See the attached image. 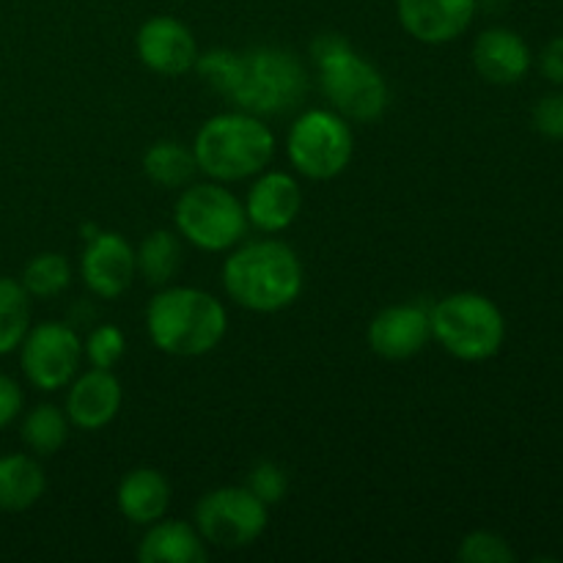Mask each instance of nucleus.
<instances>
[{
    "label": "nucleus",
    "mask_w": 563,
    "mask_h": 563,
    "mask_svg": "<svg viewBox=\"0 0 563 563\" xmlns=\"http://www.w3.org/2000/svg\"><path fill=\"white\" fill-rule=\"evenodd\" d=\"M306 273L295 247L264 236L240 242L223 262V289L240 308L278 313L300 297Z\"/></svg>",
    "instance_id": "nucleus-1"
},
{
    "label": "nucleus",
    "mask_w": 563,
    "mask_h": 563,
    "mask_svg": "<svg viewBox=\"0 0 563 563\" xmlns=\"http://www.w3.org/2000/svg\"><path fill=\"white\" fill-rule=\"evenodd\" d=\"M225 330L223 302L196 286H163L146 308L148 341L165 355H209L225 339Z\"/></svg>",
    "instance_id": "nucleus-2"
},
{
    "label": "nucleus",
    "mask_w": 563,
    "mask_h": 563,
    "mask_svg": "<svg viewBox=\"0 0 563 563\" xmlns=\"http://www.w3.org/2000/svg\"><path fill=\"white\" fill-rule=\"evenodd\" d=\"M311 58L317 64L319 88L335 113L357 124L383 119L390 104L388 82L383 71L363 58L341 33H322L313 38Z\"/></svg>",
    "instance_id": "nucleus-3"
},
{
    "label": "nucleus",
    "mask_w": 563,
    "mask_h": 563,
    "mask_svg": "<svg viewBox=\"0 0 563 563\" xmlns=\"http://www.w3.org/2000/svg\"><path fill=\"white\" fill-rule=\"evenodd\" d=\"M198 174L212 181H242L267 170L275 157V135L264 119L231 110L201 124L192 141Z\"/></svg>",
    "instance_id": "nucleus-4"
},
{
    "label": "nucleus",
    "mask_w": 563,
    "mask_h": 563,
    "mask_svg": "<svg viewBox=\"0 0 563 563\" xmlns=\"http://www.w3.org/2000/svg\"><path fill=\"white\" fill-rule=\"evenodd\" d=\"M308 93V71L300 55L286 47H251L236 53V75L225 99L236 110L273 119L300 108Z\"/></svg>",
    "instance_id": "nucleus-5"
},
{
    "label": "nucleus",
    "mask_w": 563,
    "mask_h": 563,
    "mask_svg": "<svg viewBox=\"0 0 563 563\" xmlns=\"http://www.w3.org/2000/svg\"><path fill=\"white\" fill-rule=\"evenodd\" d=\"M432 339L465 363L489 361L506 341L504 311L478 291H456L429 308Z\"/></svg>",
    "instance_id": "nucleus-6"
},
{
    "label": "nucleus",
    "mask_w": 563,
    "mask_h": 563,
    "mask_svg": "<svg viewBox=\"0 0 563 563\" xmlns=\"http://www.w3.org/2000/svg\"><path fill=\"white\" fill-rule=\"evenodd\" d=\"M176 231L203 253H229L245 242L247 214L245 203L223 181H192L181 190L174 209Z\"/></svg>",
    "instance_id": "nucleus-7"
},
{
    "label": "nucleus",
    "mask_w": 563,
    "mask_h": 563,
    "mask_svg": "<svg viewBox=\"0 0 563 563\" xmlns=\"http://www.w3.org/2000/svg\"><path fill=\"white\" fill-rule=\"evenodd\" d=\"M355 154L352 124L333 108L306 110L286 135V157L291 168L311 181H330L344 174Z\"/></svg>",
    "instance_id": "nucleus-8"
},
{
    "label": "nucleus",
    "mask_w": 563,
    "mask_h": 563,
    "mask_svg": "<svg viewBox=\"0 0 563 563\" xmlns=\"http://www.w3.org/2000/svg\"><path fill=\"white\" fill-rule=\"evenodd\" d=\"M269 522V506L247 487H218L203 495L196 506V522L201 539L220 550L251 548L262 539Z\"/></svg>",
    "instance_id": "nucleus-9"
},
{
    "label": "nucleus",
    "mask_w": 563,
    "mask_h": 563,
    "mask_svg": "<svg viewBox=\"0 0 563 563\" xmlns=\"http://www.w3.org/2000/svg\"><path fill=\"white\" fill-rule=\"evenodd\" d=\"M82 341L75 328L64 322H38L25 333L20 344V366L33 388L53 394L69 388L80 374Z\"/></svg>",
    "instance_id": "nucleus-10"
},
{
    "label": "nucleus",
    "mask_w": 563,
    "mask_h": 563,
    "mask_svg": "<svg viewBox=\"0 0 563 563\" xmlns=\"http://www.w3.org/2000/svg\"><path fill=\"white\" fill-rule=\"evenodd\" d=\"M80 275L91 295L99 300H115L137 275L135 247L119 231H97L82 247Z\"/></svg>",
    "instance_id": "nucleus-11"
},
{
    "label": "nucleus",
    "mask_w": 563,
    "mask_h": 563,
    "mask_svg": "<svg viewBox=\"0 0 563 563\" xmlns=\"http://www.w3.org/2000/svg\"><path fill=\"white\" fill-rule=\"evenodd\" d=\"M137 58L146 69L165 77H181L196 69L198 44L190 27L168 14L152 16L137 27Z\"/></svg>",
    "instance_id": "nucleus-12"
},
{
    "label": "nucleus",
    "mask_w": 563,
    "mask_h": 563,
    "mask_svg": "<svg viewBox=\"0 0 563 563\" xmlns=\"http://www.w3.org/2000/svg\"><path fill=\"white\" fill-rule=\"evenodd\" d=\"M368 346L383 361H410L432 341L429 308L418 302L388 306L368 324Z\"/></svg>",
    "instance_id": "nucleus-13"
},
{
    "label": "nucleus",
    "mask_w": 563,
    "mask_h": 563,
    "mask_svg": "<svg viewBox=\"0 0 563 563\" xmlns=\"http://www.w3.org/2000/svg\"><path fill=\"white\" fill-rule=\"evenodd\" d=\"M247 223L262 234H280L302 212V187L297 176L286 170H262L247 190Z\"/></svg>",
    "instance_id": "nucleus-14"
},
{
    "label": "nucleus",
    "mask_w": 563,
    "mask_h": 563,
    "mask_svg": "<svg viewBox=\"0 0 563 563\" xmlns=\"http://www.w3.org/2000/svg\"><path fill=\"white\" fill-rule=\"evenodd\" d=\"M121 401H124V390H121L113 368L91 366L69 383L64 410L71 427L82 429V432H99L115 421Z\"/></svg>",
    "instance_id": "nucleus-15"
},
{
    "label": "nucleus",
    "mask_w": 563,
    "mask_h": 563,
    "mask_svg": "<svg viewBox=\"0 0 563 563\" xmlns=\"http://www.w3.org/2000/svg\"><path fill=\"white\" fill-rule=\"evenodd\" d=\"M396 11L416 42L449 44L473 25L478 0H399Z\"/></svg>",
    "instance_id": "nucleus-16"
},
{
    "label": "nucleus",
    "mask_w": 563,
    "mask_h": 563,
    "mask_svg": "<svg viewBox=\"0 0 563 563\" xmlns=\"http://www.w3.org/2000/svg\"><path fill=\"white\" fill-rule=\"evenodd\" d=\"M531 47L509 27H487L473 42V66L493 86H515L531 69Z\"/></svg>",
    "instance_id": "nucleus-17"
},
{
    "label": "nucleus",
    "mask_w": 563,
    "mask_h": 563,
    "mask_svg": "<svg viewBox=\"0 0 563 563\" xmlns=\"http://www.w3.org/2000/svg\"><path fill=\"white\" fill-rule=\"evenodd\" d=\"M170 498H174V489L168 478L154 467H135L121 478L115 489V506L121 517L143 528L168 515Z\"/></svg>",
    "instance_id": "nucleus-18"
},
{
    "label": "nucleus",
    "mask_w": 563,
    "mask_h": 563,
    "mask_svg": "<svg viewBox=\"0 0 563 563\" xmlns=\"http://www.w3.org/2000/svg\"><path fill=\"white\" fill-rule=\"evenodd\" d=\"M209 559L207 542L198 528L185 520H157L146 526L141 544H137V561L143 563H203Z\"/></svg>",
    "instance_id": "nucleus-19"
},
{
    "label": "nucleus",
    "mask_w": 563,
    "mask_h": 563,
    "mask_svg": "<svg viewBox=\"0 0 563 563\" xmlns=\"http://www.w3.org/2000/svg\"><path fill=\"white\" fill-rule=\"evenodd\" d=\"M47 476L36 456L3 454L0 456V511H25L42 500Z\"/></svg>",
    "instance_id": "nucleus-20"
},
{
    "label": "nucleus",
    "mask_w": 563,
    "mask_h": 563,
    "mask_svg": "<svg viewBox=\"0 0 563 563\" xmlns=\"http://www.w3.org/2000/svg\"><path fill=\"white\" fill-rule=\"evenodd\" d=\"M143 174L165 190H185L198 174L196 154L179 141H157L143 154Z\"/></svg>",
    "instance_id": "nucleus-21"
},
{
    "label": "nucleus",
    "mask_w": 563,
    "mask_h": 563,
    "mask_svg": "<svg viewBox=\"0 0 563 563\" xmlns=\"http://www.w3.org/2000/svg\"><path fill=\"white\" fill-rule=\"evenodd\" d=\"M137 275L146 280L148 286H170V280L179 275L181 267V242L174 231L157 229L137 245L135 251Z\"/></svg>",
    "instance_id": "nucleus-22"
},
{
    "label": "nucleus",
    "mask_w": 563,
    "mask_h": 563,
    "mask_svg": "<svg viewBox=\"0 0 563 563\" xmlns=\"http://www.w3.org/2000/svg\"><path fill=\"white\" fill-rule=\"evenodd\" d=\"M69 418L66 410L55 405H38L22 418V443L33 451L36 456H53L60 451L69 440Z\"/></svg>",
    "instance_id": "nucleus-23"
},
{
    "label": "nucleus",
    "mask_w": 563,
    "mask_h": 563,
    "mask_svg": "<svg viewBox=\"0 0 563 563\" xmlns=\"http://www.w3.org/2000/svg\"><path fill=\"white\" fill-rule=\"evenodd\" d=\"M31 330V295L14 278H0V355L20 350Z\"/></svg>",
    "instance_id": "nucleus-24"
},
{
    "label": "nucleus",
    "mask_w": 563,
    "mask_h": 563,
    "mask_svg": "<svg viewBox=\"0 0 563 563\" xmlns=\"http://www.w3.org/2000/svg\"><path fill=\"white\" fill-rule=\"evenodd\" d=\"M20 284L25 286L31 300H53L69 289L71 267L60 253H38L25 264Z\"/></svg>",
    "instance_id": "nucleus-25"
},
{
    "label": "nucleus",
    "mask_w": 563,
    "mask_h": 563,
    "mask_svg": "<svg viewBox=\"0 0 563 563\" xmlns=\"http://www.w3.org/2000/svg\"><path fill=\"white\" fill-rule=\"evenodd\" d=\"M126 352V335L124 330L115 324H99L91 330V335L82 344V355L88 357L93 368H113Z\"/></svg>",
    "instance_id": "nucleus-26"
},
{
    "label": "nucleus",
    "mask_w": 563,
    "mask_h": 563,
    "mask_svg": "<svg viewBox=\"0 0 563 563\" xmlns=\"http://www.w3.org/2000/svg\"><path fill=\"white\" fill-rule=\"evenodd\" d=\"M460 561L465 563H511L517 559L515 550L509 548L504 537L493 531H473L462 539Z\"/></svg>",
    "instance_id": "nucleus-27"
},
{
    "label": "nucleus",
    "mask_w": 563,
    "mask_h": 563,
    "mask_svg": "<svg viewBox=\"0 0 563 563\" xmlns=\"http://www.w3.org/2000/svg\"><path fill=\"white\" fill-rule=\"evenodd\" d=\"M196 71L209 91L225 97L236 75V53L234 49H209L203 55L198 53Z\"/></svg>",
    "instance_id": "nucleus-28"
},
{
    "label": "nucleus",
    "mask_w": 563,
    "mask_h": 563,
    "mask_svg": "<svg viewBox=\"0 0 563 563\" xmlns=\"http://www.w3.org/2000/svg\"><path fill=\"white\" fill-rule=\"evenodd\" d=\"M245 487L251 489L258 500H264L267 506H275L286 498V493H289V476H286V471L280 465L262 460L251 467Z\"/></svg>",
    "instance_id": "nucleus-29"
},
{
    "label": "nucleus",
    "mask_w": 563,
    "mask_h": 563,
    "mask_svg": "<svg viewBox=\"0 0 563 563\" xmlns=\"http://www.w3.org/2000/svg\"><path fill=\"white\" fill-rule=\"evenodd\" d=\"M533 130L550 141H563V93L539 99L533 108Z\"/></svg>",
    "instance_id": "nucleus-30"
},
{
    "label": "nucleus",
    "mask_w": 563,
    "mask_h": 563,
    "mask_svg": "<svg viewBox=\"0 0 563 563\" xmlns=\"http://www.w3.org/2000/svg\"><path fill=\"white\" fill-rule=\"evenodd\" d=\"M22 412V388L9 374H0V429L16 421Z\"/></svg>",
    "instance_id": "nucleus-31"
},
{
    "label": "nucleus",
    "mask_w": 563,
    "mask_h": 563,
    "mask_svg": "<svg viewBox=\"0 0 563 563\" xmlns=\"http://www.w3.org/2000/svg\"><path fill=\"white\" fill-rule=\"evenodd\" d=\"M539 69L555 86H563V36H555L548 42V47L539 55Z\"/></svg>",
    "instance_id": "nucleus-32"
}]
</instances>
